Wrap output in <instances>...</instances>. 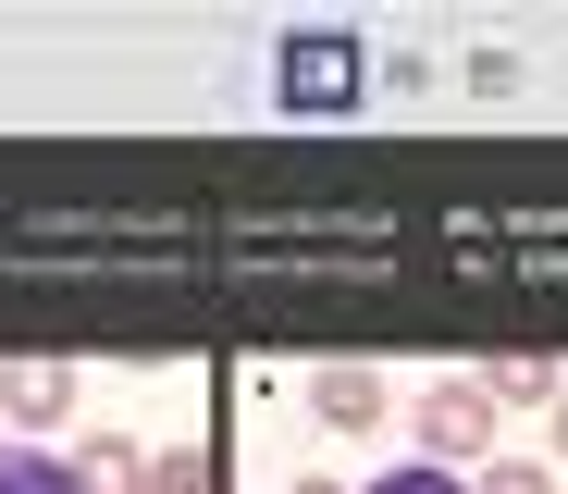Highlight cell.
<instances>
[{
	"label": "cell",
	"instance_id": "cell-4",
	"mask_svg": "<svg viewBox=\"0 0 568 494\" xmlns=\"http://www.w3.org/2000/svg\"><path fill=\"white\" fill-rule=\"evenodd\" d=\"M74 482H87V494H149V445H124V433H87Z\"/></svg>",
	"mask_w": 568,
	"mask_h": 494
},
{
	"label": "cell",
	"instance_id": "cell-11",
	"mask_svg": "<svg viewBox=\"0 0 568 494\" xmlns=\"http://www.w3.org/2000/svg\"><path fill=\"white\" fill-rule=\"evenodd\" d=\"M556 457H568V395H556Z\"/></svg>",
	"mask_w": 568,
	"mask_h": 494
},
{
	"label": "cell",
	"instance_id": "cell-1",
	"mask_svg": "<svg viewBox=\"0 0 568 494\" xmlns=\"http://www.w3.org/2000/svg\"><path fill=\"white\" fill-rule=\"evenodd\" d=\"M408 421H420V457H433V470L495 457V395H483V371H433V383L408 395Z\"/></svg>",
	"mask_w": 568,
	"mask_h": 494
},
{
	"label": "cell",
	"instance_id": "cell-2",
	"mask_svg": "<svg viewBox=\"0 0 568 494\" xmlns=\"http://www.w3.org/2000/svg\"><path fill=\"white\" fill-rule=\"evenodd\" d=\"M310 409H322L334 433H384V409H396V383L371 371V359H322V371H310Z\"/></svg>",
	"mask_w": 568,
	"mask_h": 494
},
{
	"label": "cell",
	"instance_id": "cell-6",
	"mask_svg": "<svg viewBox=\"0 0 568 494\" xmlns=\"http://www.w3.org/2000/svg\"><path fill=\"white\" fill-rule=\"evenodd\" d=\"M0 494H87L74 457H38V445H0Z\"/></svg>",
	"mask_w": 568,
	"mask_h": 494
},
{
	"label": "cell",
	"instance_id": "cell-10",
	"mask_svg": "<svg viewBox=\"0 0 568 494\" xmlns=\"http://www.w3.org/2000/svg\"><path fill=\"white\" fill-rule=\"evenodd\" d=\"M284 494H358V482H284Z\"/></svg>",
	"mask_w": 568,
	"mask_h": 494
},
{
	"label": "cell",
	"instance_id": "cell-9",
	"mask_svg": "<svg viewBox=\"0 0 568 494\" xmlns=\"http://www.w3.org/2000/svg\"><path fill=\"white\" fill-rule=\"evenodd\" d=\"M358 494H469L457 470H433V457H408V470H384V482H358Z\"/></svg>",
	"mask_w": 568,
	"mask_h": 494
},
{
	"label": "cell",
	"instance_id": "cell-7",
	"mask_svg": "<svg viewBox=\"0 0 568 494\" xmlns=\"http://www.w3.org/2000/svg\"><path fill=\"white\" fill-rule=\"evenodd\" d=\"M149 494H223V457L211 445H173V457H149Z\"/></svg>",
	"mask_w": 568,
	"mask_h": 494
},
{
	"label": "cell",
	"instance_id": "cell-8",
	"mask_svg": "<svg viewBox=\"0 0 568 494\" xmlns=\"http://www.w3.org/2000/svg\"><path fill=\"white\" fill-rule=\"evenodd\" d=\"M469 494H556V470H544V457H483Z\"/></svg>",
	"mask_w": 568,
	"mask_h": 494
},
{
	"label": "cell",
	"instance_id": "cell-3",
	"mask_svg": "<svg viewBox=\"0 0 568 494\" xmlns=\"http://www.w3.org/2000/svg\"><path fill=\"white\" fill-rule=\"evenodd\" d=\"M74 395H87V371H74V359H0V409H13L26 433L74 421Z\"/></svg>",
	"mask_w": 568,
	"mask_h": 494
},
{
	"label": "cell",
	"instance_id": "cell-5",
	"mask_svg": "<svg viewBox=\"0 0 568 494\" xmlns=\"http://www.w3.org/2000/svg\"><path fill=\"white\" fill-rule=\"evenodd\" d=\"M483 395H495V409H519V395H544V409H556V395H568V359H495Z\"/></svg>",
	"mask_w": 568,
	"mask_h": 494
}]
</instances>
